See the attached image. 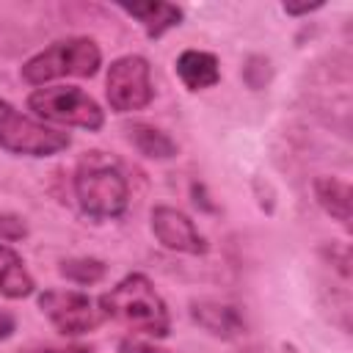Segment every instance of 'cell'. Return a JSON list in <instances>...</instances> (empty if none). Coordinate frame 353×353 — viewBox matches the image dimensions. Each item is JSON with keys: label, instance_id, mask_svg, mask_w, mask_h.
<instances>
[{"label": "cell", "instance_id": "obj_11", "mask_svg": "<svg viewBox=\"0 0 353 353\" xmlns=\"http://www.w3.org/2000/svg\"><path fill=\"white\" fill-rule=\"evenodd\" d=\"M36 292V281L25 268V259L6 243H0V295L8 301H22Z\"/></svg>", "mask_w": 353, "mask_h": 353}, {"label": "cell", "instance_id": "obj_9", "mask_svg": "<svg viewBox=\"0 0 353 353\" xmlns=\"http://www.w3.org/2000/svg\"><path fill=\"white\" fill-rule=\"evenodd\" d=\"M176 77L188 91H207L221 80V63L212 52L207 50H185L179 52L176 63Z\"/></svg>", "mask_w": 353, "mask_h": 353}, {"label": "cell", "instance_id": "obj_10", "mask_svg": "<svg viewBox=\"0 0 353 353\" xmlns=\"http://www.w3.org/2000/svg\"><path fill=\"white\" fill-rule=\"evenodd\" d=\"M190 317L204 331H210L212 336H221V339H234V336L245 334V323H243L240 312L234 306H226L218 301H193Z\"/></svg>", "mask_w": 353, "mask_h": 353}, {"label": "cell", "instance_id": "obj_18", "mask_svg": "<svg viewBox=\"0 0 353 353\" xmlns=\"http://www.w3.org/2000/svg\"><path fill=\"white\" fill-rule=\"evenodd\" d=\"M28 353H91L85 345H44V347H30Z\"/></svg>", "mask_w": 353, "mask_h": 353}, {"label": "cell", "instance_id": "obj_15", "mask_svg": "<svg viewBox=\"0 0 353 353\" xmlns=\"http://www.w3.org/2000/svg\"><path fill=\"white\" fill-rule=\"evenodd\" d=\"M61 276L74 281V284H97L105 279L108 273V265L102 259H94V256H74V259H63L61 262Z\"/></svg>", "mask_w": 353, "mask_h": 353}, {"label": "cell", "instance_id": "obj_1", "mask_svg": "<svg viewBox=\"0 0 353 353\" xmlns=\"http://www.w3.org/2000/svg\"><path fill=\"white\" fill-rule=\"evenodd\" d=\"M97 301H99V309L105 312V320H116L132 334H143L152 339H163L171 334L168 306L143 273L124 276Z\"/></svg>", "mask_w": 353, "mask_h": 353}, {"label": "cell", "instance_id": "obj_14", "mask_svg": "<svg viewBox=\"0 0 353 353\" xmlns=\"http://www.w3.org/2000/svg\"><path fill=\"white\" fill-rule=\"evenodd\" d=\"M314 199L325 215H331L345 229H350V185L347 182H342L336 176H317L314 179Z\"/></svg>", "mask_w": 353, "mask_h": 353}, {"label": "cell", "instance_id": "obj_2", "mask_svg": "<svg viewBox=\"0 0 353 353\" xmlns=\"http://www.w3.org/2000/svg\"><path fill=\"white\" fill-rule=\"evenodd\" d=\"M74 199L83 215L94 221L119 218L130 204V185L119 160L99 149L85 152L74 168Z\"/></svg>", "mask_w": 353, "mask_h": 353}, {"label": "cell", "instance_id": "obj_5", "mask_svg": "<svg viewBox=\"0 0 353 353\" xmlns=\"http://www.w3.org/2000/svg\"><path fill=\"white\" fill-rule=\"evenodd\" d=\"M72 138L63 130H55L36 116L17 110L11 102L0 99V149L22 157H52L69 149Z\"/></svg>", "mask_w": 353, "mask_h": 353}, {"label": "cell", "instance_id": "obj_7", "mask_svg": "<svg viewBox=\"0 0 353 353\" xmlns=\"http://www.w3.org/2000/svg\"><path fill=\"white\" fill-rule=\"evenodd\" d=\"M105 97H108L110 110H116V113L143 110L154 99L149 61L143 55L116 58L105 74Z\"/></svg>", "mask_w": 353, "mask_h": 353}, {"label": "cell", "instance_id": "obj_16", "mask_svg": "<svg viewBox=\"0 0 353 353\" xmlns=\"http://www.w3.org/2000/svg\"><path fill=\"white\" fill-rule=\"evenodd\" d=\"M119 353H168V350L149 339H141V336H124L119 342Z\"/></svg>", "mask_w": 353, "mask_h": 353}, {"label": "cell", "instance_id": "obj_21", "mask_svg": "<svg viewBox=\"0 0 353 353\" xmlns=\"http://www.w3.org/2000/svg\"><path fill=\"white\" fill-rule=\"evenodd\" d=\"M281 353H301V350H298L295 345H287V342H284V345H281Z\"/></svg>", "mask_w": 353, "mask_h": 353}, {"label": "cell", "instance_id": "obj_20", "mask_svg": "<svg viewBox=\"0 0 353 353\" xmlns=\"http://www.w3.org/2000/svg\"><path fill=\"white\" fill-rule=\"evenodd\" d=\"M317 8H323V3H312V6H284V11L292 14V17H298V14H309V11H317Z\"/></svg>", "mask_w": 353, "mask_h": 353}, {"label": "cell", "instance_id": "obj_8", "mask_svg": "<svg viewBox=\"0 0 353 353\" xmlns=\"http://www.w3.org/2000/svg\"><path fill=\"white\" fill-rule=\"evenodd\" d=\"M149 226H152L154 240L168 251L190 254V256H199L207 251V240L199 232V226L176 207L157 204L149 215Z\"/></svg>", "mask_w": 353, "mask_h": 353}, {"label": "cell", "instance_id": "obj_3", "mask_svg": "<svg viewBox=\"0 0 353 353\" xmlns=\"http://www.w3.org/2000/svg\"><path fill=\"white\" fill-rule=\"evenodd\" d=\"M102 66V50L88 36H69L30 55L19 74L28 85H47L61 77H94Z\"/></svg>", "mask_w": 353, "mask_h": 353}, {"label": "cell", "instance_id": "obj_6", "mask_svg": "<svg viewBox=\"0 0 353 353\" xmlns=\"http://www.w3.org/2000/svg\"><path fill=\"white\" fill-rule=\"evenodd\" d=\"M39 309L63 336H83L105 323L99 301L80 290H44L39 292Z\"/></svg>", "mask_w": 353, "mask_h": 353}, {"label": "cell", "instance_id": "obj_19", "mask_svg": "<svg viewBox=\"0 0 353 353\" xmlns=\"http://www.w3.org/2000/svg\"><path fill=\"white\" fill-rule=\"evenodd\" d=\"M14 331H17V320H14V314H8V312L0 309V342L8 339Z\"/></svg>", "mask_w": 353, "mask_h": 353}, {"label": "cell", "instance_id": "obj_17", "mask_svg": "<svg viewBox=\"0 0 353 353\" xmlns=\"http://www.w3.org/2000/svg\"><path fill=\"white\" fill-rule=\"evenodd\" d=\"M25 223L14 215H0V240H19L25 237Z\"/></svg>", "mask_w": 353, "mask_h": 353}, {"label": "cell", "instance_id": "obj_13", "mask_svg": "<svg viewBox=\"0 0 353 353\" xmlns=\"http://www.w3.org/2000/svg\"><path fill=\"white\" fill-rule=\"evenodd\" d=\"M127 141L149 160H171L176 154V143L171 141V135H165L163 130H157L154 124L146 121H132L124 127Z\"/></svg>", "mask_w": 353, "mask_h": 353}, {"label": "cell", "instance_id": "obj_12", "mask_svg": "<svg viewBox=\"0 0 353 353\" xmlns=\"http://www.w3.org/2000/svg\"><path fill=\"white\" fill-rule=\"evenodd\" d=\"M119 8L127 17L138 19L149 39H160L165 30H171L182 22V8L174 3H132V6L121 3Z\"/></svg>", "mask_w": 353, "mask_h": 353}, {"label": "cell", "instance_id": "obj_4", "mask_svg": "<svg viewBox=\"0 0 353 353\" xmlns=\"http://www.w3.org/2000/svg\"><path fill=\"white\" fill-rule=\"evenodd\" d=\"M28 110L44 124L77 127L97 132L105 124V110L99 102L77 85H41L28 97Z\"/></svg>", "mask_w": 353, "mask_h": 353}]
</instances>
